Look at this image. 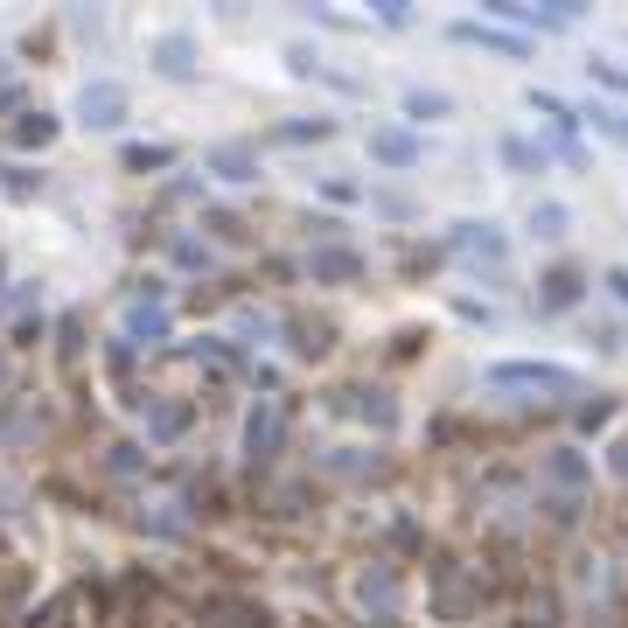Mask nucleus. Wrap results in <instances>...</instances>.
Returning a JSON list of instances; mask_svg holds the SVG:
<instances>
[{
    "label": "nucleus",
    "instance_id": "1",
    "mask_svg": "<svg viewBox=\"0 0 628 628\" xmlns=\"http://www.w3.org/2000/svg\"><path fill=\"white\" fill-rule=\"evenodd\" d=\"M489 384H503V391H572V371H559V363H495Z\"/></svg>",
    "mask_w": 628,
    "mask_h": 628
},
{
    "label": "nucleus",
    "instance_id": "2",
    "mask_svg": "<svg viewBox=\"0 0 628 628\" xmlns=\"http://www.w3.org/2000/svg\"><path fill=\"white\" fill-rule=\"evenodd\" d=\"M419 154L426 147H419V134H405V126H377L371 134V161H384V168H412Z\"/></svg>",
    "mask_w": 628,
    "mask_h": 628
},
{
    "label": "nucleus",
    "instance_id": "3",
    "mask_svg": "<svg viewBox=\"0 0 628 628\" xmlns=\"http://www.w3.org/2000/svg\"><path fill=\"white\" fill-rule=\"evenodd\" d=\"M454 42L495 49V57H531V42H523V36H510V29H489V21H454Z\"/></svg>",
    "mask_w": 628,
    "mask_h": 628
},
{
    "label": "nucleus",
    "instance_id": "4",
    "mask_svg": "<svg viewBox=\"0 0 628 628\" xmlns=\"http://www.w3.org/2000/svg\"><path fill=\"white\" fill-rule=\"evenodd\" d=\"M454 252H468V258H489V266H503L510 238H503L495 224H454Z\"/></svg>",
    "mask_w": 628,
    "mask_h": 628
},
{
    "label": "nucleus",
    "instance_id": "5",
    "mask_svg": "<svg viewBox=\"0 0 628 628\" xmlns=\"http://www.w3.org/2000/svg\"><path fill=\"white\" fill-rule=\"evenodd\" d=\"M538 286H544V294H538V307H544V314H566L572 301H580V286H587V279L572 273V266H559V273H544Z\"/></svg>",
    "mask_w": 628,
    "mask_h": 628
},
{
    "label": "nucleus",
    "instance_id": "6",
    "mask_svg": "<svg viewBox=\"0 0 628 628\" xmlns=\"http://www.w3.org/2000/svg\"><path fill=\"white\" fill-rule=\"evenodd\" d=\"M448 112H454V98H448V91H405V119L426 126V119H448Z\"/></svg>",
    "mask_w": 628,
    "mask_h": 628
},
{
    "label": "nucleus",
    "instance_id": "7",
    "mask_svg": "<svg viewBox=\"0 0 628 628\" xmlns=\"http://www.w3.org/2000/svg\"><path fill=\"white\" fill-rule=\"evenodd\" d=\"M566 224H572L566 203H538V209H531V230H538V238H566Z\"/></svg>",
    "mask_w": 628,
    "mask_h": 628
},
{
    "label": "nucleus",
    "instance_id": "8",
    "mask_svg": "<svg viewBox=\"0 0 628 628\" xmlns=\"http://www.w3.org/2000/svg\"><path fill=\"white\" fill-rule=\"evenodd\" d=\"M600 126V134H615V140H628V112H621V105H587V112H580V126Z\"/></svg>",
    "mask_w": 628,
    "mask_h": 628
},
{
    "label": "nucleus",
    "instance_id": "9",
    "mask_svg": "<svg viewBox=\"0 0 628 628\" xmlns=\"http://www.w3.org/2000/svg\"><path fill=\"white\" fill-rule=\"evenodd\" d=\"M587 77H593V85H608L615 98H628V70H621L615 57H593V63H587Z\"/></svg>",
    "mask_w": 628,
    "mask_h": 628
},
{
    "label": "nucleus",
    "instance_id": "10",
    "mask_svg": "<svg viewBox=\"0 0 628 628\" xmlns=\"http://www.w3.org/2000/svg\"><path fill=\"white\" fill-rule=\"evenodd\" d=\"M356 266H363L356 252H322V258H314V273H322V279H356Z\"/></svg>",
    "mask_w": 628,
    "mask_h": 628
},
{
    "label": "nucleus",
    "instance_id": "11",
    "mask_svg": "<svg viewBox=\"0 0 628 628\" xmlns=\"http://www.w3.org/2000/svg\"><path fill=\"white\" fill-rule=\"evenodd\" d=\"M503 161H510V168H523V175H531V168L544 161V154H538L531 140H517V134H510V140H503Z\"/></svg>",
    "mask_w": 628,
    "mask_h": 628
},
{
    "label": "nucleus",
    "instance_id": "12",
    "mask_svg": "<svg viewBox=\"0 0 628 628\" xmlns=\"http://www.w3.org/2000/svg\"><path fill=\"white\" fill-rule=\"evenodd\" d=\"M552 482L580 489V482H587V461H580V454H552Z\"/></svg>",
    "mask_w": 628,
    "mask_h": 628
},
{
    "label": "nucleus",
    "instance_id": "13",
    "mask_svg": "<svg viewBox=\"0 0 628 628\" xmlns=\"http://www.w3.org/2000/svg\"><path fill=\"white\" fill-rule=\"evenodd\" d=\"M608 294H615V301H628V266H608Z\"/></svg>",
    "mask_w": 628,
    "mask_h": 628
},
{
    "label": "nucleus",
    "instance_id": "14",
    "mask_svg": "<svg viewBox=\"0 0 628 628\" xmlns=\"http://www.w3.org/2000/svg\"><path fill=\"white\" fill-rule=\"evenodd\" d=\"M615 475L628 482V440H615Z\"/></svg>",
    "mask_w": 628,
    "mask_h": 628
}]
</instances>
